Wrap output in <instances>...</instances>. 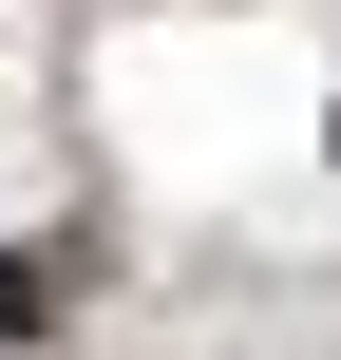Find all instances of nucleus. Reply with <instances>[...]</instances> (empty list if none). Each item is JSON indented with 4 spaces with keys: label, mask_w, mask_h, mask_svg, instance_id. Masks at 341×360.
<instances>
[{
    "label": "nucleus",
    "mask_w": 341,
    "mask_h": 360,
    "mask_svg": "<svg viewBox=\"0 0 341 360\" xmlns=\"http://www.w3.org/2000/svg\"><path fill=\"white\" fill-rule=\"evenodd\" d=\"M38 323H57V285H38V266H0V342H38Z\"/></svg>",
    "instance_id": "1"
}]
</instances>
